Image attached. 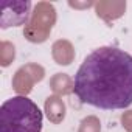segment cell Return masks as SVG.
Instances as JSON below:
<instances>
[{"instance_id":"cell-2","label":"cell","mask_w":132,"mask_h":132,"mask_svg":"<svg viewBox=\"0 0 132 132\" xmlns=\"http://www.w3.org/2000/svg\"><path fill=\"white\" fill-rule=\"evenodd\" d=\"M44 115L28 96H13L0 107V132H42Z\"/></svg>"},{"instance_id":"cell-1","label":"cell","mask_w":132,"mask_h":132,"mask_svg":"<svg viewBox=\"0 0 132 132\" xmlns=\"http://www.w3.org/2000/svg\"><path fill=\"white\" fill-rule=\"evenodd\" d=\"M73 92L81 103L117 110L132 104V54L117 47H100L82 61Z\"/></svg>"}]
</instances>
